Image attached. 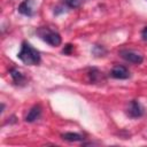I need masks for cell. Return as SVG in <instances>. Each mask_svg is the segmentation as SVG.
Returning a JSON list of instances; mask_svg holds the SVG:
<instances>
[{"mask_svg": "<svg viewBox=\"0 0 147 147\" xmlns=\"http://www.w3.org/2000/svg\"><path fill=\"white\" fill-rule=\"evenodd\" d=\"M110 76L116 79H126L130 77V72L124 65H115L110 71Z\"/></svg>", "mask_w": 147, "mask_h": 147, "instance_id": "obj_5", "label": "cell"}, {"mask_svg": "<svg viewBox=\"0 0 147 147\" xmlns=\"http://www.w3.org/2000/svg\"><path fill=\"white\" fill-rule=\"evenodd\" d=\"M127 115L132 118H138L140 116L144 115V108L141 107V105L137 101V100H133L129 103V107H127V110H126Z\"/></svg>", "mask_w": 147, "mask_h": 147, "instance_id": "obj_4", "label": "cell"}, {"mask_svg": "<svg viewBox=\"0 0 147 147\" xmlns=\"http://www.w3.org/2000/svg\"><path fill=\"white\" fill-rule=\"evenodd\" d=\"M72 48H74V46L72 45H70V44H68V45H65L64 46V48H63V53L64 54H70L71 53V51H72Z\"/></svg>", "mask_w": 147, "mask_h": 147, "instance_id": "obj_11", "label": "cell"}, {"mask_svg": "<svg viewBox=\"0 0 147 147\" xmlns=\"http://www.w3.org/2000/svg\"><path fill=\"white\" fill-rule=\"evenodd\" d=\"M83 1H84V0H65L67 5H68L69 7H72V8L79 7V6L83 3Z\"/></svg>", "mask_w": 147, "mask_h": 147, "instance_id": "obj_10", "label": "cell"}, {"mask_svg": "<svg viewBox=\"0 0 147 147\" xmlns=\"http://www.w3.org/2000/svg\"><path fill=\"white\" fill-rule=\"evenodd\" d=\"M121 56L127 61V62H131V63H134V64H140L144 60L142 55L133 52V51H127V49H124V51H121Z\"/></svg>", "mask_w": 147, "mask_h": 147, "instance_id": "obj_3", "label": "cell"}, {"mask_svg": "<svg viewBox=\"0 0 147 147\" xmlns=\"http://www.w3.org/2000/svg\"><path fill=\"white\" fill-rule=\"evenodd\" d=\"M17 57L28 65H37L40 62V53L31 46L28 41H23L21 46V51L17 54Z\"/></svg>", "mask_w": 147, "mask_h": 147, "instance_id": "obj_1", "label": "cell"}, {"mask_svg": "<svg viewBox=\"0 0 147 147\" xmlns=\"http://www.w3.org/2000/svg\"><path fill=\"white\" fill-rule=\"evenodd\" d=\"M11 78H13V82L16 84V85H23L25 83V77L23 76V74L21 71H18L17 69H11L9 71Z\"/></svg>", "mask_w": 147, "mask_h": 147, "instance_id": "obj_7", "label": "cell"}, {"mask_svg": "<svg viewBox=\"0 0 147 147\" xmlns=\"http://www.w3.org/2000/svg\"><path fill=\"white\" fill-rule=\"evenodd\" d=\"M141 37H142V39H144L145 41H147V26L142 30V32H141Z\"/></svg>", "mask_w": 147, "mask_h": 147, "instance_id": "obj_12", "label": "cell"}, {"mask_svg": "<svg viewBox=\"0 0 147 147\" xmlns=\"http://www.w3.org/2000/svg\"><path fill=\"white\" fill-rule=\"evenodd\" d=\"M62 139L65 140V141H70V142H76V141H80L83 140V136L79 134V133H74V132H67V133H63L62 136Z\"/></svg>", "mask_w": 147, "mask_h": 147, "instance_id": "obj_9", "label": "cell"}, {"mask_svg": "<svg viewBox=\"0 0 147 147\" xmlns=\"http://www.w3.org/2000/svg\"><path fill=\"white\" fill-rule=\"evenodd\" d=\"M18 11L23 15L31 16L32 15V6H31V0H24L20 6H18Z\"/></svg>", "mask_w": 147, "mask_h": 147, "instance_id": "obj_8", "label": "cell"}, {"mask_svg": "<svg viewBox=\"0 0 147 147\" xmlns=\"http://www.w3.org/2000/svg\"><path fill=\"white\" fill-rule=\"evenodd\" d=\"M37 33H38V36L44 41H46L51 46H54L55 47V46L61 45V42H62V39H61L60 33H57L56 31H53V30H51L48 28H39L37 30Z\"/></svg>", "mask_w": 147, "mask_h": 147, "instance_id": "obj_2", "label": "cell"}, {"mask_svg": "<svg viewBox=\"0 0 147 147\" xmlns=\"http://www.w3.org/2000/svg\"><path fill=\"white\" fill-rule=\"evenodd\" d=\"M40 115H41V107L39 105H36L29 110V113L25 117V121L29 122V123H32V122L37 121L40 117Z\"/></svg>", "mask_w": 147, "mask_h": 147, "instance_id": "obj_6", "label": "cell"}]
</instances>
